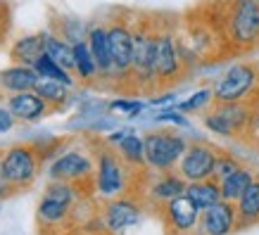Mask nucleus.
Returning <instances> with one entry per match:
<instances>
[{"label": "nucleus", "instance_id": "obj_9", "mask_svg": "<svg viewBox=\"0 0 259 235\" xmlns=\"http://www.w3.org/2000/svg\"><path fill=\"white\" fill-rule=\"evenodd\" d=\"M98 162H95V183L93 188L100 197H119L126 193V162L119 157L117 150H110L107 145L95 150Z\"/></svg>", "mask_w": 259, "mask_h": 235}, {"label": "nucleus", "instance_id": "obj_14", "mask_svg": "<svg viewBox=\"0 0 259 235\" xmlns=\"http://www.w3.org/2000/svg\"><path fill=\"white\" fill-rule=\"evenodd\" d=\"M238 228L236 202L221 200L200 214V230L204 235H231Z\"/></svg>", "mask_w": 259, "mask_h": 235}, {"label": "nucleus", "instance_id": "obj_38", "mask_svg": "<svg viewBox=\"0 0 259 235\" xmlns=\"http://www.w3.org/2000/svg\"><path fill=\"white\" fill-rule=\"evenodd\" d=\"M131 131H134V128H119V131H114V133L107 135V143H112V145H119V143L124 140L126 135L131 133Z\"/></svg>", "mask_w": 259, "mask_h": 235}, {"label": "nucleus", "instance_id": "obj_26", "mask_svg": "<svg viewBox=\"0 0 259 235\" xmlns=\"http://www.w3.org/2000/svg\"><path fill=\"white\" fill-rule=\"evenodd\" d=\"M33 93H38L43 100L50 105V110H60L62 105H67L69 100V86H64L55 78H38V83L33 88Z\"/></svg>", "mask_w": 259, "mask_h": 235}, {"label": "nucleus", "instance_id": "obj_31", "mask_svg": "<svg viewBox=\"0 0 259 235\" xmlns=\"http://www.w3.org/2000/svg\"><path fill=\"white\" fill-rule=\"evenodd\" d=\"M145 107H148V102L128 100V98H119V100H112L110 105H107V110H110V112H114V114H128L131 119L141 117Z\"/></svg>", "mask_w": 259, "mask_h": 235}, {"label": "nucleus", "instance_id": "obj_29", "mask_svg": "<svg viewBox=\"0 0 259 235\" xmlns=\"http://www.w3.org/2000/svg\"><path fill=\"white\" fill-rule=\"evenodd\" d=\"M57 36H62L64 40H69L71 45L74 43H79V40H86V33L88 29L83 26V22H81L79 17H60L57 19Z\"/></svg>", "mask_w": 259, "mask_h": 235}, {"label": "nucleus", "instance_id": "obj_5", "mask_svg": "<svg viewBox=\"0 0 259 235\" xmlns=\"http://www.w3.org/2000/svg\"><path fill=\"white\" fill-rule=\"evenodd\" d=\"M257 114V105L254 100L245 102H214L209 114H204V126L217 135H226V138H236L250 131L252 119Z\"/></svg>", "mask_w": 259, "mask_h": 235}, {"label": "nucleus", "instance_id": "obj_10", "mask_svg": "<svg viewBox=\"0 0 259 235\" xmlns=\"http://www.w3.org/2000/svg\"><path fill=\"white\" fill-rule=\"evenodd\" d=\"M48 176H50V180L74 183L76 188L83 185V183L93 185L95 183V164L91 162V157L83 155L81 150H69V152L60 155L55 162L50 164Z\"/></svg>", "mask_w": 259, "mask_h": 235}, {"label": "nucleus", "instance_id": "obj_22", "mask_svg": "<svg viewBox=\"0 0 259 235\" xmlns=\"http://www.w3.org/2000/svg\"><path fill=\"white\" fill-rule=\"evenodd\" d=\"M186 195L193 200V204H195L200 212H204V209L214 207L217 202H221V188L214 178L188 183V185H186Z\"/></svg>", "mask_w": 259, "mask_h": 235}, {"label": "nucleus", "instance_id": "obj_41", "mask_svg": "<svg viewBox=\"0 0 259 235\" xmlns=\"http://www.w3.org/2000/svg\"><path fill=\"white\" fill-rule=\"evenodd\" d=\"M98 235H112V233H107V230H105V233H98Z\"/></svg>", "mask_w": 259, "mask_h": 235}, {"label": "nucleus", "instance_id": "obj_17", "mask_svg": "<svg viewBox=\"0 0 259 235\" xmlns=\"http://www.w3.org/2000/svg\"><path fill=\"white\" fill-rule=\"evenodd\" d=\"M38 71L26 64H10L5 69H0V90L5 95L15 93H29L38 83Z\"/></svg>", "mask_w": 259, "mask_h": 235}, {"label": "nucleus", "instance_id": "obj_1", "mask_svg": "<svg viewBox=\"0 0 259 235\" xmlns=\"http://www.w3.org/2000/svg\"><path fill=\"white\" fill-rule=\"evenodd\" d=\"M159 19L138 17L134 22V67H131V88L155 93L157 76H155V48H157Z\"/></svg>", "mask_w": 259, "mask_h": 235}, {"label": "nucleus", "instance_id": "obj_4", "mask_svg": "<svg viewBox=\"0 0 259 235\" xmlns=\"http://www.w3.org/2000/svg\"><path fill=\"white\" fill-rule=\"evenodd\" d=\"M214 102H245L259 95V64L238 62L214 83Z\"/></svg>", "mask_w": 259, "mask_h": 235}, {"label": "nucleus", "instance_id": "obj_3", "mask_svg": "<svg viewBox=\"0 0 259 235\" xmlns=\"http://www.w3.org/2000/svg\"><path fill=\"white\" fill-rule=\"evenodd\" d=\"M107 38L112 53V83L131 88V67H134V24L124 12H117L107 22Z\"/></svg>", "mask_w": 259, "mask_h": 235}, {"label": "nucleus", "instance_id": "obj_42", "mask_svg": "<svg viewBox=\"0 0 259 235\" xmlns=\"http://www.w3.org/2000/svg\"><path fill=\"white\" fill-rule=\"evenodd\" d=\"M257 3H259V0H257Z\"/></svg>", "mask_w": 259, "mask_h": 235}, {"label": "nucleus", "instance_id": "obj_16", "mask_svg": "<svg viewBox=\"0 0 259 235\" xmlns=\"http://www.w3.org/2000/svg\"><path fill=\"white\" fill-rule=\"evenodd\" d=\"M86 43L93 53L95 64H98V78L112 83V53L110 38H107V24H93L86 33Z\"/></svg>", "mask_w": 259, "mask_h": 235}, {"label": "nucleus", "instance_id": "obj_2", "mask_svg": "<svg viewBox=\"0 0 259 235\" xmlns=\"http://www.w3.org/2000/svg\"><path fill=\"white\" fill-rule=\"evenodd\" d=\"M224 38L231 50L247 53L259 48V3L257 0H228L224 8Z\"/></svg>", "mask_w": 259, "mask_h": 235}, {"label": "nucleus", "instance_id": "obj_6", "mask_svg": "<svg viewBox=\"0 0 259 235\" xmlns=\"http://www.w3.org/2000/svg\"><path fill=\"white\" fill-rule=\"evenodd\" d=\"M186 71V60L181 53V40L176 38L171 26L157 29V48H155V76H157V88H169L176 81L183 78Z\"/></svg>", "mask_w": 259, "mask_h": 235}, {"label": "nucleus", "instance_id": "obj_12", "mask_svg": "<svg viewBox=\"0 0 259 235\" xmlns=\"http://www.w3.org/2000/svg\"><path fill=\"white\" fill-rule=\"evenodd\" d=\"M100 219L105 223V228H107V233L117 235L121 230H126V228L136 226L143 219V207L134 197L119 195V197H112L110 202L102 207Z\"/></svg>", "mask_w": 259, "mask_h": 235}, {"label": "nucleus", "instance_id": "obj_19", "mask_svg": "<svg viewBox=\"0 0 259 235\" xmlns=\"http://www.w3.org/2000/svg\"><path fill=\"white\" fill-rule=\"evenodd\" d=\"M186 178H181L179 171H162L157 176V178L150 183V200L152 202H157L159 207L164 202H169V200H174V197H179L186 193Z\"/></svg>", "mask_w": 259, "mask_h": 235}, {"label": "nucleus", "instance_id": "obj_28", "mask_svg": "<svg viewBox=\"0 0 259 235\" xmlns=\"http://www.w3.org/2000/svg\"><path fill=\"white\" fill-rule=\"evenodd\" d=\"M33 69L38 71V76L43 78H55V81H60V83H64V86H74V76H71L69 69H64L62 64H57L55 60L50 55H40V60L36 64H33Z\"/></svg>", "mask_w": 259, "mask_h": 235}, {"label": "nucleus", "instance_id": "obj_7", "mask_svg": "<svg viewBox=\"0 0 259 235\" xmlns=\"http://www.w3.org/2000/svg\"><path fill=\"white\" fill-rule=\"evenodd\" d=\"M143 143H145V166L155 173L174 171L183 152L188 150L186 138L171 131H150L143 135Z\"/></svg>", "mask_w": 259, "mask_h": 235}, {"label": "nucleus", "instance_id": "obj_8", "mask_svg": "<svg viewBox=\"0 0 259 235\" xmlns=\"http://www.w3.org/2000/svg\"><path fill=\"white\" fill-rule=\"evenodd\" d=\"M40 162H43V155L26 143L12 145L3 152V169L15 190H24L31 185L40 171Z\"/></svg>", "mask_w": 259, "mask_h": 235}, {"label": "nucleus", "instance_id": "obj_25", "mask_svg": "<svg viewBox=\"0 0 259 235\" xmlns=\"http://www.w3.org/2000/svg\"><path fill=\"white\" fill-rule=\"evenodd\" d=\"M254 180V173L250 169H238L236 173H231L228 178L219 180V188H221V200H228V202H238L240 195H243L247 185Z\"/></svg>", "mask_w": 259, "mask_h": 235}, {"label": "nucleus", "instance_id": "obj_37", "mask_svg": "<svg viewBox=\"0 0 259 235\" xmlns=\"http://www.w3.org/2000/svg\"><path fill=\"white\" fill-rule=\"evenodd\" d=\"M176 102V93H162V95H152L148 100L150 107H166V105H174Z\"/></svg>", "mask_w": 259, "mask_h": 235}, {"label": "nucleus", "instance_id": "obj_39", "mask_svg": "<svg viewBox=\"0 0 259 235\" xmlns=\"http://www.w3.org/2000/svg\"><path fill=\"white\" fill-rule=\"evenodd\" d=\"M50 235H76V233H60V230H55V233H50Z\"/></svg>", "mask_w": 259, "mask_h": 235}, {"label": "nucleus", "instance_id": "obj_27", "mask_svg": "<svg viewBox=\"0 0 259 235\" xmlns=\"http://www.w3.org/2000/svg\"><path fill=\"white\" fill-rule=\"evenodd\" d=\"M117 152H119V157L126 162V166H131V169H136V166H145V143H143V138L136 133V131H131L124 140L119 143Z\"/></svg>", "mask_w": 259, "mask_h": 235}, {"label": "nucleus", "instance_id": "obj_30", "mask_svg": "<svg viewBox=\"0 0 259 235\" xmlns=\"http://www.w3.org/2000/svg\"><path fill=\"white\" fill-rule=\"evenodd\" d=\"M209 102H214V90L212 88H200V90H195V93L190 95L188 100L179 102L176 107H179L183 114H190V112H200L204 110Z\"/></svg>", "mask_w": 259, "mask_h": 235}, {"label": "nucleus", "instance_id": "obj_18", "mask_svg": "<svg viewBox=\"0 0 259 235\" xmlns=\"http://www.w3.org/2000/svg\"><path fill=\"white\" fill-rule=\"evenodd\" d=\"M43 53H46V31L19 36L10 45V60L15 64H26V67H33Z\"/></svg>", "mask_w": 259, "mask_h": 235}, {"label": "nucleus", "instance_id": "obj_33", "mask_svg": "<svg viewBox=\"0 0 259 235\" xmlns=\"http://www.w3.org/2000/svg\"><path fill=\"white\" fill-rule=\"evenodd\" d=\"M155 121H157V124H174V126H181V128L188 126V119H186V114H183L179 107H166V110L157 112V114H155Z\"/></svg>", "mask_w": 259, "mask_h": 235}, {"label": "nucleus", "instance_id": "obj_23", "mask_svg": "<svg viewBox=\"0 0 259 235\" xmlns=\"http://www.w3.org/2000/svg\"><path fill=\"white\" fill-rule=\"evenodd\" d=\"M74 74L83 83H93L95 78H98V64H95L93 53H91L86 40L74 43Z\"/></svg>", "mask_w": 259, "mask_h": 235}, {"label": "nucleus", "instance_id": "obj_32", "mask_svg": "<svg viewBox=\"0 0 259 235\" xmlns=\"http://www.w3.org/2000/svg\"><path fill=\"white\" fill-rule=\"evenodd\" d=\"M238 169H243V164L238 162L233 155H226V152H219L217 157V166H214V180L219 183V180L228 178L231 173H236Z\"/></svg>", "mask_w": 259, "mask_h": 235}, {"label": "nucleus", "instance_id": "obj_34", "mask_svg": "<svg viewBox=\"0 0 259 235\" xmlns=\"http://www.w3.org/2000/svg\"><path fill=\"white\" fill-rule=\"evenodd\" d=\"M15 124H17V117L10 112V107L8 105H0V135L10 133L15 128Z\"/></svg>", "mask_w": 259, "mask_h": 235}, {"label": "nucleus", "instance_id": "obj_21", "mask_svg": "<svg viewBox=\"0 0 259 235\" xmlns=\"http://www.w3.org/2000/svg\"><path fill=\"white\" fill-rule=\"evenodd\" d=\"M238 212V226H254L259 223V176H254L247 190L236 202Z\"/></svg>", "mask_w": 259, "mask_h": 235}, {"label": "nucleus", "instance_id": "obj_35", "mask_svg": "<svg viewBox=\"0 0 259 235\" xmlns=\"http://www.w3.org/2000/svg\"><path fill=\"white\" fill-rule=\"evenodd\" d=\"M10 24H12V19H10V8H8V3H5V0H0V43L8 38Z\"/></svg>", "mask_w": 259, "mask_h": 235}, {"label": "nucleus", "instance_id": "obj_36", "mask_svg": "<svg viewBox=\"0 0 259 235\" xmlns=\"http://www.w3.org/2000/svg\"><path fill=\"white\" fill-rule=\"evenodd\" d=\"M12 193H15V188H12V183L8 180V173L3 169V155H0V200L10 197Z\"/></svg>", "mask_w": 259, "mask_h": 235}, {"label": "nucleus", "instance_id": "obj_24", "mask_svg": "<svg viewBox=\"0 0 259 235\" xmlns=\"http://www.w3.org/2000/svg\"><path fill=\"white\" fill-rule=\"evenodd\" d=\"M46 55H50L64 69L74 71V45L55 31H46Z\"/></svg>", "mask_w": 259, "mask_h": 235}, {"label": "nucleus", "instance_id": "obj_15", "mask_svg": "<svg viewBox=\"0 0 259 235\" xmlns=\"http://www.w3.org/2000/svg\"><path fill=\"white\" fill-rule=\"evenodd\" d=\"M5 105L10 107V112L17 117V121L22 124H36L40 119L50 114V105H48L38 93H15V95H8Z\"/></svg>", "mask_w": 259, "mask_h": 235}, {"label": "nucleus", "instance_id": "obj_20", "mask_svg": "<svg viewBox=\"0 0 259 235\" xmlns=\"http://www.w3.org/2000/svg\"><path fill=\"white\" fill-rule=\"evenodd\" d=\"M38 223L46 230H53V228H62L67 226V221H69V214H71V207L69 204H62L53 200V197L43 195L38 202Z\"/></svg>", "mask_w": 259, "mask_h": 235}, {"label": "nucleus", "instance_id": "obj_13", "mask_svg": "<svg viewBox=\"0 0 259 235\" xmlns=\"http://www.w3.org/2000/svg\"><path fill=\"white\" fill-rule=\"evenodd\" d=\"M159 214H162V219H164L169 230H176V233L186 235V233H193V230L200 226V214L202 212H200L195 204H193V200L183 193V195L174 197V200L162 204Z\"/></svg>", "mask_w": 259, "mask_h": 235}, {"label": "nucleus", "instance_id": "obj_40", "mask_svg": "<svg viewBox=\"0 0 259 235\" xmlns=\"http://www.w3.org/2000/svg\"><path fill=\"white\" fill-rule=\"evenodd\" d=\"M166 235H183V233H176V230H166Z\"/></svg>", "mask_w": 259, "mask_h": 235}, {"label": "nucleus", "instance_id": "obj_11", "mask_svg": "<svg viewBox=\"0 0 259 235\" xmlns=\"http://www.w3.org/2000/svg\"><path fill=\"white\" fill-rule=\"evenodd\" d=\"M217 157H219L217 148L207 145V143H193V145H188V150L181 157V162L176 164V171L181 173V178H186V183L214 178Z\"/></svg>", "mask_w": 259, "mask_h": 235}]
</instances>
